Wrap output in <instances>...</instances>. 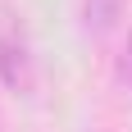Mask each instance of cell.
Masks as SVG:
<instances>
[{
    "label": "cell",
    "mask_w": 132,
    "mask_h": 132,
    "mask_svg": "<svg viewBox=\"0 0 132 132\" xmlns=\"http://www.w3.org/2000/svg\"><path fill=\"white\" fill-rule=\"evenodd\" d=\"M0 82L9 91L32 87V41H27V27L14 14L0 23Z\"/></svg>",
    "instance_id": "6da1fadb"
},
{
    "label": "cell",
    "mask_w": 132,
    "mask_h": 132,
    "mask_svg": "<svg viewBox=\"0 0 132 132\" xmlns=\"http://www.w3.org/2000/svg\"><path fill=\"white\" fill-rule=\"evenodd\" d=\"M123 18V0H82V32L87 37H109Z\"/></svg>",
    "instance_id": "7a4b0ae2"
},
{
    "label": "cell",
    "mask_w": 132,
    "mask_h": 132,
    "mask_svg": "<svg viewBox=\"0 0 132 132\" xmlns=\"http://www.w3.org/2000/svg\"><path fill=\"white\" fill-rule=\"evenodd\" d=\"M114 78H119V87L132 91V27H128V41H123L119 59H114Z\"/></svg>",
    "instance_id": "3957f363"
},
{
    "label": "cell",
    "mask_w": 132,
    "mask_h": 132,
    "mask_svg": "<svg viewBox=\"0 0 132 132\" xmlns=\"http://www.w3.org/2000/svg\"><path fill=\"white\" fill-rule=\"evenodd\" d=\"M0 132H5V114H0Z\"/></svg>",
    "instance_id": "277c9868"
}]
</instances>
